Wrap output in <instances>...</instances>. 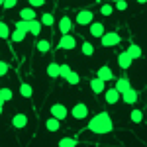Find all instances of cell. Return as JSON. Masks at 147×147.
<instances>
[{
	"mask_svg": "<svg viewBox=\"0 0 147 147\" xmlns=\"http://www.w3.org/2000/svg\"><path fill=\"white\" fill-rule=\"evenodd\" d=\"M86 127L90 129L92 134L102 136V134H110V131H112V127H114V124H112L110 114H108V112H100V114H96L90 122H88Z\"/></svg>",
	"mask_w": 147,
	"mask_h": 147,
	"instance_id": "obj_1",
	"label": "cell"
},
{
	"mask_svg": "<svg viewBox=\"0 0 147 147\" xmlns=\"http://www.w3.org/2000/svg\"><path fill=\"white\" fill-rule=\"evenodd\" d=\"M100 43L104 47H114V45L120 43V35L116 34V32H108V34H104L100 37Z\"/></svg>",
	"mask_w": 147,
	"mask_h": 147,
	"instance_id": "obj_2",
	"label": "cell"
},
{
	"mask_svg": "<svg viewBox=\"0 0 147 147\" xmlns=\"http://www.w3.org/2000/svg\"><path fill=\"white\" fill-rule=\"evenodd\" d=\"M71 114H73V118H77V120H84V118L88 116V106H86L84 102H79V104L73 106Z\"/></svg>",
	"mask_w": 147,
	"mask_h": 147,
	"instance_id": "obj_3",
	"label": "cell"
},
{
	"mask_svg": "<svg viewBox=\"0 0 147 147\" xmlns=\"http://www.w3.org/2000/svg\"><path fill=\"white\" fill-rule=\"evenodd\" d=\"M75 47H77V39H75L71 34L63 35L61 41L57 43V49H75Z\"/></svg>",
	"mask_w": 147,
	"mask_h": 147,
	"instance_id": "obj_4",
	"label": "cell"
},
{
	"mask_svg": "<svg viewBox=\"0 0 147 147\" xmlns=\"http://www.w3.org/2000/svg\"><path fill=\"white\" fill-rule=\"evenodd\" d=\"M67 108H65V106H63V104H53V106H51V118H57V120H59V122H61V120H65V118H67Z\"/></svg>",
	"mask_w": 147,
	"mask_h": 147,
	"instance_id": "obj_5",
	"label": "cell"
},
{
	"mask_svg": "<svg viewBox=\"0 0 147 147\" xmlns=\"http://www.w3.org/2000/svg\"><path fill=\"white\" fill-rule=\"evenodd\" d=\"M77 24H80V26L92 24V12L90 10H80L79 14H77Z\"/></svg>",
	"mask_w": 147,
	"mask_h": 147,
	"instance_id": "obj_6",
	"label": "cell"
},
{
	"mask_svg": "<svg viewBox=\"0 0 147 147\" xmlns=\"http://www.w3.org/2000/svg\"><path fill=\"white\" fill-rule=\"evenodd\" d=\"M120 96L124 98L125 104H136V100H137V90H134V88L129 86V88H127V90H124Z\"/></svg>",
	"mask_w": 147,
	"mask_h": 147,
	"instance_id": "obj_7",
	"label": "cell"
},
{
	"mask_svg": "<svg viewBox=\"0 0 147 147\" xmlns=\"http://www.w3.org/2000/svg\"><path fill=\"white\" fill-rule=\"evenodd\" d=\"M59 30H61V34L67 35L71 30H73V22H71V18L69 16H63L61 20H59Z\"/></svg>",
	"mask_w": 147,
	"mask_h": 147,
	"instance_id": "obj_8",
	"label": "cell"
},
{
	"mask_svg": "<svg viewBox=\"0 0 147 147\" xmlns=\"http://www.w3.org/2000/svg\"><path fill=\"white\" fill-rule=\"evenodd\" d=\"M96 75H98L96 79L104 80V82H106V80H112V79H114V73H112V69H110V67H106V65L98 69V73H96Z\"/></svg>",
	"mask_w": 147,
	"mask_h": 147,
	"instance_id": "obj_9",
	"label": "cell"
},
{
	"mask_svg": "<svg viewBox=\"0 0 147 147\" xmlns=\"http://www.w3.org/2000/svg\"><path fill=\"white\" fill-rule=\"evenodd\" d=\"M106 94H104V98H106V102L108 104H116V102L120 100V92L116 90V88H106Z\"/></svg>",
	"mask_w": 147,
	"mask_h": 147,
	"instance_id": "obj_10",
	"label": "cell"
},
{
	"mask_svg": "<svg viewBox=\"0 0 147 147\" xmlns=\"http://www.w3.org/2000/svg\"><path fill=\"white\" fill-rule=\"evenodd\" d=\"M12 125L18 127V129H20V127H26V125H28V116H26V114H16V116L12 118Z\"/></svg>",
	"mask_w": 147,
	"mask_h": 147,
	"instance_id": "obj_11",
	"label": "cell"
},
{
	"mask_svg": "<svg viewBox=\"0 0 147 147\" xmlns=\"http://www.w3.org/2000/svg\"><path fill=\"white\" fill-rule=\"evenodd\" d=\"M131 61H134V59H131V57L127 55L125 51H122V53L118 55V65H120L122 69H127V67H131Z\"/></svg>",
	"mask_w": 147,
	"mask_h": 147,
	"instance_id": "obj_12",
	"label": "cell"
},
{
	"mask_svg": "<svg viewBox=\"0 0 147 147\" xmlns=\"http://www.w3.org/2000/svg\"><path fill=\"white\" fill-rule=\"evenodd\" d=\"M90 88H92L94 94H100V92L106 90V84H104V80H100V79H92L90 80Z\"/></svg>",
	"mask_w": 147,
	"mask_h": 147,
	"instance_id": "obj_13",
	"label": "cell"
},
{
	"mask_svg": "<svg viewBox=\"0 0 147 147\" xmlns=\"http://www.w3.org/2000/svg\"><path fill=\"white\" fill-rule=\"evenodd\" d=\"M104 34H106V32H104V26H102L100 22H92L90 24V35H94V37H102Z\"/></svg>",
	"mask_w": 147,
	"mask_h": 147,
	"instance_id": "obj_14",
	"label": "cell"
},
{
	"mask_svg": "<svg viewBox=\"0 0 147 147\" xmlns=\"http://www.w3.org/2000/svg\"><path fill=\"white\" fill-rule=\"evenodd\" d=\"M125 53L131 57V59H139L141 57V47L137 45V43H129V47L125 49Z\"/></svg>",
	"mask_w": 147,
	"mask_h": 147,
	"instance_id": "obj_15",
	"label": "cell"
},
{
	"mask_svg": "<svg viewBox=\"0 0 147 147\" xmlns=\"http://www.w3.org/2000/svg\"><path fill=\"white\" fill-rule=\"evenodd\" d=\"M129 86H131V84H129V80L125 79V77H122V79H118V80H116V86H114V88H116V90H118L120 94H122V92H124V90H127Z\"/></svg>",
	"mask_w": 147,
	"mask_h": 147,
	"instance_id": "obj_16",
	"label": "cell"
},
{
	"mask_svg": "<svg viewBox=\"0 0 147 147\" xmlns=\"http://www.w3.org/2000/svg\"><path fill=\"white\" fill-rule=\"evenodd\" d=\"M28 32L34 34V35H37L39 32H41V22H39V20H32V22H28Z\"/></svg>",
	"mask_w": 147,
	"mask_h": 147,
	"instance_id": "obj_17",
	"label": "cell"
},
{
	"mask_svg": "<svg viewBox=\"0 0 147 147\" xmlns=\"http://www.w3.org/2000/svg\"><path fill=\"white\" fill-rule=\"evenodd\" d=\"M20 16H22L24 22H32V20H35V12H34V8H24V10L20 12Z\"/></svg>",
	"mask_w": 147,
	"mask_h": 147,
	"instance_id": "obj_18",
	"label": "cell"
},
{
	"mask_svg": "<svg viewBox=\"0 0 147 147\" xmlns=\"http://www.w3.org/2000/svg\"><path fill=\"white\" fill-rule=\"evenodd\" d=\"M20 94H22L24 98H32V94H34V88H32L28 82H22V84H20Z\"/></svg>",
	"mask_w": 147,
	"mask_h": 147,
	"instance_id": "obj_19",
	"label": "cell"
},
{
	"mask_svg": "<svg viewBox=\"0 0 147 147\" xmlns=\"http://www.w3.org/2000/svg\"><path fill=\"white\" fill-rule=\"evenodd\" d=\"M45 127L49 129V131H57V129L61 127V122H59L57 118H49V120L45 122Z\"/></svg>",
	"mask_w": 147,
	"mask_h": 147,
	"instance_id": "obj_20",
	"label": "cell"
},
{
	"mask_svg": "<svg viewBox=\"0 0 147 147\" xmlns=\"http://www.w3.org/2000/svg\"><path fill=\"white\" fill-rule=\"evenodd\" d=\"M47 75L51 79H57L59 77V63H49L47 65Z\"/></svg>",
	"mask_w": 147,
	"mask_h": 147,
	"instance_id": "obj_21",
	"label": "cell"
},
{
	"mask_svg": "<svg viewBox=\"0 0 147 147\" xmlns=\"http://www.w3.org/2000/svg\"><path fill=\"white\" fill-rule=\"evenodd\" d=\"M77 139L75 137H63L61 141H59V147H77Z\"/></svg>",
	"mask_w": 147,
	"mask_h": 147,
	"instance_id": "obj_22",
	"label": "cell"
},
{
	"mask_svg": "<svg viewBox=\"0 0 147 147\" xmlns=\"http://www.w3.org/2000/svg\"><path fill=\"white\" fill-rule=\"evenodd\" d=\"M49 49H51V43H49L47 39H39V41H37V51H39V53H47Z\"/></svg>",
	"mask_w": 147,
	"mask_h": 147,
	"instance_id": "obj_23",
	"label": "cell"
},
{
	"mask_svg": "<svg viewBox=\"0 0 147 147\" xmlns=\"http://www.w3.org/2000/svg\"><path fill=\"white\" fill-rule=\"evenodd\" d=\"M41 26H53V22H55V18H53V14H49V12H45L43 16H41Z\"/></svg>",
	"mask_w": 147,
	"mask_h": 147,
	"instance_id": "obj_24",
	"label": "cell"
},
{
	"mask_svg": "<svg viewBox=\"0 0 147 147\" xmlns=\"http://www.w3.org/2000/svg\"><path fill=\"white\" fill-rule=\"evenodd\" d=\"M65 80H67L69 84H79V82H80V77L75 73V71H71L67 77H65Z\"/></svg>",
	"mask_w": 147,
	"mask_h": 147,
	"instance_id": "obj_25",
	"label": "cell"
},
{
	"mask_svg": "<svg viewBox=\"0 0 147 147\" xmlns=\"http://www.w3.org/2000/svg\"><path fill=\"white\" fill-rule=\"evenodd\" d=\"M26 34H28V32H24V30H16V32L12 34V41H16V43H20V41H24V37H26Z\"/></svg>",
	"mask_w": 147,
	"mask_h": 147,
	"instance_id": "obj_26",
	"label": "cell"
},
{
	"mask_svg": "<svg viewBox=\"0 0 147 147\" xmlns=\"http://www.w3.org/2000/svg\"><path fill=\"white\" fill-rule=\"evenodd\" d=\"M0 37H2V39H8V37H10V28L4 22H0Z\"/></svg>",
	"mask_w": 147,
	"mask_h": 147,
	"instance_id": "obj_27",
	"label": "cell"
},
{
	"mask_svg": "<svg viewBox=\"0 0 147 147\" xmlns=\"http://www.w3.org/2000/svg\"><path fill=\"white\" fill-rule=\"evenodd\" d=\"M143 120V114H141V110H131V122L134 124H139Z\"/></svg>",
	"mask_w": 147,
	"mask_h": 147,
	"instance_id": "obj_28",
	"label": "cell"
},
{
	"mask_svg": "<svg viewBox=\"0 0 147 147\" xmlns=\"http://www.w3.org/2000/svg\"><path fill=\"white\" fill-rule=\"evenodd\" d=\"M82 53L90 57L92 53H94V47H92V43H88V41H84V43H82Z\"/></svg>",
	"mask_w": 147,
	"mask_h": 147,
	"instance_id": "obj_29",
	"label": "cell"
},
{
	"mask_svg": "<svg viewBox=\"0 0 147 147\" xmlns=\"http://www.w3.org/2000/svg\"><path fill=\"white\" fill-rule=\"evenodd\" d=\"M0 96H2V100H4V102L12 100V90H10V88H2V90H0Z\"/></svg>",
	"mask_w": 147,
	"mask_h": 147,
	"instance_id": "obj_30",
	"label": "cell"
},
{
	"mask_svg": "<svg viewBox=\"0 0 147 147\" xmlns=\"http://www.w3.org/2000/svg\"><path fill=\"white\" fill-rule=\"evenodd\" d=\"M69 73H71V69H69V65H59V77H67Z\"/></svg>",
	"mask_w": 147,
	"mask_h": 147,
	"instance_id": "obj_31",
	"label": "cell"
},
{
	"mask_svg": "<svg viewBox=\"0 0 147 147\" xmlns=\"http://www.w3.org/2000/svg\"><path fill=\"white\" fill-rule=\"evenodd\" d=\"M112 6H110V4H104V6H102V8H100V14H102V16H112Z\"/></svg>",
	"mask_w": 147,
	"mask_h": 147,
	"instance_id": "obj_32",
	"label": "cell"
},
{
	"mask_svg": "<svg viewBox=\"0 0 147 147\" xmlns=\"http://www.w3.org/2000/svg\"><path fill=\"white\" fill-rule=\"evenodd\" d=\"M8 71H10V65H8V63H4V61H0V77H4Z\"/></svg>",
	"mask_w": 147,
	"mask_h": 147,
	"instance_id": "obj_33",
	"label": "cell"
},
{
	"mask_svg": "<svg viewBox=\"0 0 147 147\" xmlns=\"http://www.w3.org/2000/svg\"><path fill=\"white\" fill-rule=\"evenodd\" d=\"M16 30H24V32H28V22L18 20V22H16Z\"/></svg>",
	"mask_w": 147,
	"mask_h": 147,
	"instance_id": "obj_34",
	"label": "cell"
},
{
	"mask_svg": "<svg viewBox=\"0 0 147 147\" xmlns=\"http://www.w3.org/2000/svg\"><path fill=\"white\" fill-rule=\"evenodd\" d=\"M16 4H18V0H4V4H2V6H4L6 10H10V8H14Z\"/></svg>",
	"mask_w": 147,
	"mask_h": 147,
	"instance_id": "obj_35",
	"label": "cell"
},
{
	"mask_svg": "<svg viewBox=\"0 0 147 147\" xmlns=\"http://www.w3.org/2000/svg\"><path fill=\"white\" fill-rule=\"evenodd\" d=\"M125 8H127V4H125V0H118V2H116V10H125Z\"/></svg>",
	"mask_w": 147,
	"mask_h": 147,
	"instance_id": "obj_36",
	"label": "cell"
},
{
	"mask_svg": "<svg viewBox=\"0 0 147 147\" xmlns=\"http://www.w3.org/2000/svg\"><path fill=\"white\" fill-rule=\"evenodd\" d=\"M30 4H32V6H43L45 0H30Z\"/></svg>",
	"mask_w": 147,
	"mask_h": 147,
	"instance_id": "obj_37",
	"label": "cell"
},
{
	"mask_svg": "<svg viewBox=\"0 0 147 147\" xmlns=\"http://www.w3.org/2000/svg\"><path fill=\"white\" fill-rule=\"evenodd\" d=\"M137 2H139V4H145V2H147V0H137Z\"/></svg>",
	"mask_w": 147,
	"mask_h": 147,
	"instance_id": "obj_38",
	"label": "cell"
},
{
	"mask_svg": "<svg viewBox=\"0 0 147 147\" xmlns=\"http://www.w3.org/2000/svg\"><path fill=\"white\" fill-rule=\"evenodd\" d=\"M0 106H4V100H2V96H0Z\"/></svg>",
	"mask_w": 147,
	"mask_h": 147,
	"instance_id": "obj_39",
	"label": "cell"
},
{
	"mask_svg": "<svg viewBox=\"0 0 147 147\" xmlns=\"http://www.w3.org/2000/svg\"><path fill=\"white\" fill-rule=\"evenodd\" d=\"M2 4H4V0H0V6H2Z\"/></svg>",
	"mask_w": 147,
	"mask_h": 147,
	"instance_id": "obj_40",
	"label": "cell"
},
{
	"mask_svg": "<svg viewBox=\"0 0 147 147\" xmlns=\"http://www.w3.org/2000/svg\"><path fill=\"white\" fill-rule=\"evenodd\" d=\"M0 114H2V106H0Z\"/></svg>",
	"mask_w": 147,
	"mask_h": 147,
	"instance_id": "obj_41",
	"label": "cell"
},
{
	"mask_svg": "<svg viewBox=\"0 0 147 147\" xmlns=\"http://www.w3.org/2000/svg\"><path fill=\"white\" fill-rule=\"evenodd\" d=\"M112 2H118V0H112Z\"/></svg>",
	"mask_w": 147,
	"mask_h": 147,
	"instance_id": "obj_42",
	"label": "cell"
}]
</instances>
